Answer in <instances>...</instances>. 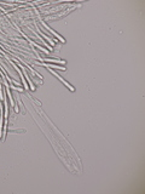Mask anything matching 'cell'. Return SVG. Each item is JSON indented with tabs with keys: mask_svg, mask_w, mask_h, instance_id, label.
<instances>
[{
	"mask_svg": "<svg viewBox=\"0 0 145 194\" xmlns=\"http://www.w3.org/2000/svg\"><path fill=\"white\" fill-rule=\"evenodd\" d=\"M39 22H40V23H41V24H42L44 27H45V28H46V29H47L48 32H51V33H52V34H53L55 37H56V38H57L58 40H59V41H62V42H65L64 38H63V37H61L59 34H57V33H56V32H55V31L52 29V28H50V27H48V26H47V24H46L45 22H44V19H41V18H40V16H39Z\"/></svg>",
	"mask_w": 145,
	"mask_h": 194,
	"instance_id": "1",
	"label": "cell"
},
{
	"mask_svg": "<svg viewBox=\"0 0 145 194\" xmlns=\"http://www.w3.org/2000/svg\"><path fill=\"white\" fill-rule=\"evenodd\" d=\"M47 69H48V70H50V72H51V73H52V74H53V75H55L56 78H58V79H59V80H61V81H62V83H63V84H64L65 86H67V88H68V89H69L70 91H75V89H74V88H72V85H70V84H69L68 81H65V80H64V79H63V78H62L61 75H58V74L56 73V72H55V70H53L52 68H47Z\"/></svg>",
	"mask_w": 145,
	"mask_h": 194,
	"instance_id": "2",
	"label": "cell"
},
{
	"mask_svg": "<svg viewBox=\"0 0 145 194\" xmlns=\"http://www.w3.org/2000/svg\"><path fill=\"white\" fill-rule=\"evenodd\" d=\"M39 61H44V62H51V63H58L61 64V66H65V62L62 61V60H58V58H41V57L39 56L38 57Z\"/></svg>",
	"mask_w": 145,
	"mask_h": 194,
	"instance_id": "3",
	"label": "cell"
},
{
	"mask_svg": "<svg viewBox=\"0 0 145 194\" xmlns=\"http://www.w3.org/2000/svg\"><path fill=\"white\" fill-rule=\"evenodd\" d=\"M41 66L46 67V68H56V69H61V70H65V66H61V64H58V66H56V64H47V63H40Z\"/></svg>",
	"mask_w": 145,
	"mask_h": 194,
	"instance_id": "4",
	"label": "cell"
}]
</instances>
